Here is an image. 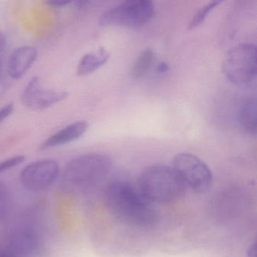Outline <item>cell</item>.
Wrapping results in <instances>:
<instances>
[{"label":"cell","instance_id":"1","mask_svg":"<svg viewBox=\"0 0 257 257\" xmlns=\"http://www.w3.org/2000/svg\"><path fill=\"white\" fill-rule=\"evenodd\" d=\"M105 201L109 211L122 223L139 227L155 223L157 213L138 186L124 180H114L107 185Z\"/></svg>","mask_w":257,"mask_h":257},{"label":"cell","instance_id":"2","mask_svg":"<svg viewBox=\"0 0 257 257\" xmlns=\"http://www.w3.org/2000/svg\"><path fill=\"white\" fill-rule=\"evenodd\" d=\"M137 186L152 203L174 202L183 196L187 187L173 167L161 164L146 168L140 174Z\"/></svg>","mask_w":257,"mask_h":257},{"label":"cell","instance_id":"3","mask_svg":"<svg viewBox=\"0 0 257 257\" xmlns=\"http://www.w3.org/2000/svg\"><path fill=\"white\" fill-rule=\"evenodd\" d=\"M112 160L100 153L78 156L66 164L63 180L77 187L93 185L104 180L112 169Z\"/></svg>","mask_w":257,"mask_h":257},{"label":"cell","instance_id":"4","mask_svg":"<svg viewBox=\"0 0 257 257\" xmlns=\"http://www.w3.org/2000/svg\"><path fill=\"white\" fill-rule=\"evenodd\" d=\"M223 71L229 81L235 85H247L256 78V48L244 43L231 48L225 56Z\"/></svg>","mask_w":257,"mask_h":257},{"label":"cell","instance_id":"5","mask_svg":"<svg viewBox=\"0 0 257 257\" xmlns=\"http://www.w3.org/2000/svg\"><path fill=\"white\" fill-rule=\"evenodd\" d=\"M154 13L152 0H123L104 14L102 26L137 28L149 22Z\"/></svg>","mask_w":257,"mask_h":257},{"label":"cell","instance_id":"6","mask_svg":"<svg viewBox=\"0 0 257 257\" xmlns=\"http://www.w3.org/2000/svg\"><path fill=\"white\" fill-rule=\"evenodd\" d=\"M172 167L176 170L186 186L196 193H205L213 184V174L208 165L197 156L181 153L175 156Z\"/></svg>","mask_w":257,"mask_h":257},{"label":"cell","instance_id":"7","mask_svg":"<svg viewBox=\"0 0 257 257\" xmlns=\"http://www.w3.org/2000/svg\"><path fill=\"white\" fill-rule=\"evenodd\" d=\"M60 167L54 159H42L29 163L20 174V182L26 190L39 192L51 187L58 179Z\"/></svg>","mask_w":257,"mask_h":257},{"label":"cell","instance_id":"8","mask_svg":"<svg viewBox=\"0 0 257 257\" xmlns=\"http://www.w3.org/2000/svg\"><path fill=\"white\" fill-rule=\"evenodd\" d=\"M68 92L42 87L39 77L32 78L21 94L23 105L34 111L48 109L68 97Z\"/></svg>","mask_w":257,"mask_h":257},{"label":"cell","instance_id":"9","mask_svg":"<svg viewBox=\"0 0 257 257\" xmlns=\"http://www.w3.org/2000/svg\"><path fill=\"white\" fill-rule=\"evenodd\" d=\"M37 57L38 51L34 47H18L12 51L8 60V75L12 79H21L34 64Z\"/></svg>","mask_w":257,"mask_h":257},{"label":"cell","instance_id":"10","mask_svg":"<svg viewBox=\"0 0 257 257\" xmlns=\"http://www.w3.org/2000/svg\"><path fill=\"white\" fill-rule=\"evenodd\" d=\"M89 126V123L85 120L73 122L45 139L39 148L45 151L78 140L85 134Z\"/></svg>","mask_w":257,"mask_h":257},{"label":"cell","instance_id":"11","mask_svg":"<svg viewBox=\"0 0 257 257\" xmlns=\"http://www.w3.org/2000/svg\"><path fill=\"white\" fill-rule=\"evenodd\" d=\"M37 245V238L34 232L29 228H22L15 231L10 239V246L8 247L18 257L30 254Z\"/></svg>","mask_w":257,"mask_h":257},{"label":"cell","instance_id":"12","mask_svg":"<svg viewBox=\"0 0 257 257\" xmlns=\"http://www.w3.org/2000/svg\"><path fill=\"white\" fill-rule=\"evenodd\" d=\"M110 58V53L104 48H100L96 51L84 54L77 64V75L85 76L91 75L104 66Z\"/></svg>","mask_w":257,"mask_h":257},{"label":"cell","instance_id":"13","mask_svg":"<svg viewBox=\"0 0 257 257\" xmlns=\"http://www.w3.org/2000/svg\"><path fill=\"white\" fill-rule=\"evenodd\" d=\"M238 119L241 127L249 134L257 131V102L256 98H246L240 104Z\"/></svg>","mask_w":257,"mask_h":257},{"label":"cell","instance_id":"14","mask_svg":"<svg viewBox=\"0 0 257 257\" xmlns=\"http://www.w3.org/2000/svg\"><path fill=\"white\" fill-rule=\"evenodd\" d=\"M155 53L151 48H146L140 53L133 64L131 76L133 79L139 80L147 75L155 63Z\"/></svg>","mask_w":257,"mask_h":257},{"label":"cell","instance_id":"15","mask_svg":"<svg viewBox=\"0 0 257 257\" xmlns=\"http://www.w3.org/2000/svg\"><path fill=\"white\" fill-rule=\"evenodd\" d=\"M226 0H210L208 3L205 5V6L201 8L196 15L193 16V19L190 21L189 24V30H193L196 27L202 25L205 20L208 18V15L212 12L214 9L218 7L220 5L223 4Z\"/></svg>","mask_w":257,"mask_h":257},{"label":"cell","instance_id":"16","mask_svg":"<svg viewBox=\"0 0 257 257\" xmlns=\"http://www.w3.org/2000/svg\"><path fill=\"white\" fill-rule=\"evenodd\" d=\"M26 157L24 155H16L9 157L6 160L0 161V174L6 172L22 164L25 161Z\"/></svg>","mask_w":257,"mask_h":257},{"label":"cell","instance_id":"17","mask_svg":"<svg viewBox=\"0 0 257 257\" xmlns=\"http://www.w3.org/2000/svg\"><path fill=\"white\" fill-rule=\"evenodd\" d=\"M10 199L7 189L0 184V220L5 218L9 211Z\"/></svg>","mask_w":257,"mask_h":257},{"label":"cell","instance_id":"18","mask_svg":"<svg viewBox=\"0 0 257 257\" xmlns=\"http://www.w3.org/2000/svg\"><path fill=\"white\" fill-rule=\"evenodd\" d=\"M14 108H15V106H14L13 103L6 104L4 106L0 108V124L6 119L9 118V116L13 113Z\"/></svg>","mask_w":257,"mask_h":257},{"label":"cell","instance_id":"19","mask_svg":"<svg viewBox=\"0 0 257 257\" xmlns=\"http://www.w3.org/2000/svg\"><path fill=\"white\" fill-rule=\"evenodd\" d=\"M48 6H52V7H63L72 3L73 0H43Z\"/></svg>","mask_w":257,"mask_h":257},{"label":"cell","instance_id":"20","mask_svg":"<svg viewBox=\"0 0 257 257\" xmlns=\"http://www.w3.org/2000/svg\"><path fill=\"white\" fill-rule=\"evenodd\" d=\"M169 70V66L165 62H161L156 66V71L158 73L164 74Z\"/></svg>","mask_w":257,"mask_h":257},{"label":"cell","instance_id":"21","mask_svg":"<svg viewBox=\"0 0 257 257\" xmlns=\"http://www.w3.org/2000/svg\"><path fill=\"white\" fill-rule=\"evenodd\" d=\"M0 257H18L8 248H0Z\"/></svg>","mask_w":257,"mask_h":257},{"label":"cell","instance_id":"22","mask_svg":"<svg viewBox=\"0 0 257 257\" xmlns=\"http://www.w3.org/2000/svg\"><path fill=\"white\" fill-rule=\"evenodd\" d=\"M247 257H256V244H251L247 249Z\"/></svg>","mask_w":257,"mask_h":257},{"label":"cell","instance_id":"23","mask_svg":"<svg viewBox=\"0 0 257 257\" xmlns=\"http://www.w3.org/2000/svg\"><path fill=\"white\" fill-rule=\"evenodd\" d=\"M6 46V39L4 34L0 31V54L4 51Z\"/></svg>","mask_w":257,"mask_h":257},{"label":"cell","instance_id":"24","mask_svg":"<svg viewBox=\"0 0 257 257\" xmlns=\"http://www.w3.org/2000/svg\"><path fill=\"white\" fill-rule=\"evenodd\" d=\"M78 1H80V3H86V2L88 1V0H78Z\"/></svg>","mask_w":257,"mask_h":257}]
</instances>
